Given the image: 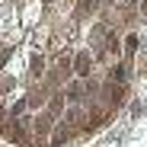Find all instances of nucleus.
Here are the masks:
<instances>
[{
  "mask_svg": "<svg viewBox=\"0 0 147 147\" xmlns=\"http://www.w3.org/2000/svg\"><path fill=\"white\" fill-rule=\"evenodd\" d=\"M74 70H77L80 77H86V74H90V55H86V51L74 58Z\"/></svg>",
  "mask_w": 147,
  "mask_h": 147,
  "instance_id": "f257e3e1",
  "label": "nucleus"
},
{
  "mask_svg": "<svg viewBox=\"0 0 147 147\" xmlns=\"http://www.w3.org/2000/svg\"><path fill=\"white\" fill-rule=\"evenodd\" d=\"M42 70H45V58L42 55H32V77H38Z\"/></svg>",
  "mask_w": 147,
  "mask_h": 147,
  "instance_id": "f03ea898",
  "label": "nucleus"
},
{
  "mask_svg": "<svg viewBox=\"0 0 147 147\" xmlns=\"http://www.w3.org/2000/svg\"><path fill=\"white\" fill-rule=\"evenodd\" d=\"M125 48H128V55H134V48H138V38H134V35H128V38H125Z\"/></svg>",
  "mask_w": 147,
  "mask_h": 147,
  "instance_id": "7ed1b4c3",
  "label": "nucleus"
},
{
  "mask_svg": "<svg viewBox=\"0 0 147 147\" xmlns=\"http://www.w3.org/2000/svg\"><path fill=\"white\" fill-rule=\"evenodd\" d=\"M61 106H64V99H61V96H55V99H51V115H58Z\"/></svg>",
  "mask_w": 147,
  "mask_h": 147,
  "instance_id": "20e7f679",
  "label": "nucleus"
},
{
  "mask_svg": "<svg viewBox=\"0 0 147 147\" xmlns=\"http://www.w3.org/2000/svg\"><path fill=\"white\" fill-rule=\"evenodd\" d=\"M90 7H93V0H80V13H90Z\"/></svg>",
  "mask_w": 147,
  "mask_h": 147,
  "instance_id": "39448f33",
  "label": "nucleus"
}]
</instances>
